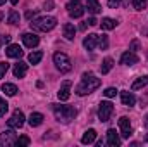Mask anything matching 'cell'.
I'll list each match as a JSON object with an SVG mask.
<instances>
[{
  "label": "cell",
  "instance_id": "cell-3",
  "mask_svg": "<svg viewBox=\"0 0 148 147\" xmlns=\"http://www.w3.org/2000/svg\"><path fill=\"white\" fill-rule=\"evenodd\" d=\"M53 114H55V118L59 121L69 123V121H73L74 118H76L77 111L74 109V107H71V106H57V104H53Z\"/></svg>",
  "mask_w": 148,
  "mask_h": 147
},
{
  "label": "cell",
  "instance_id": "cell-22",
  "mask_svg": "<svg viewBox=\"0 0 148 147\" xmlns=\"http://www.w3.org/2000/svg\"><path fill=\"white\" fill-rule=\"evenodd\" d=\"M84 9H88V12H91V14H98L102 10V5L97 0H88V3H86Z\"/></svg>",
  "mask_w": 148,
  "mask_h": 147
},
{
  "label": "cell",
  "instance_id": "cell-11",
  "mask_svg": "<svg viewBox=\"0 0 148 147\" xmlns=\"http://www.w3.org/2000/svg\"><path fill=\"white\" fill-rule=\"evenodd\" d=\"M119 128H121V135L124 139H129V135H131V121H129V118L122 116L119 119Z\"/></svg>",
  "mask_w": 148,
  "mask_h": 147
},
{
  "label": "cell",
  "instance_id": "cell-40",
  "mask_svg": "<svg viewBox=\"0 0 148 147\" xmlns=\"http://www.w3.org/2000/svg\"><path fill=\"white\" fill-rule=\"evenodd\" d=\"M143 125H145V128H148V114L145 116V121H143Z\"/></svg>",
  "mask_w": 148,
  "mask_h": 147
},
{
  "label": "cell",
  "instance_id": "cell-1",
  "mask_svg": "<svg viewBox=\"0 0 148 147\" xmlns=\"http://www.w3.org/2000/svg\"><path fill=\"white\" fill-rule=\"evenodd\" d=\"M100 78H97L93 73H84L81 76V83L76 87V94L79 95V97H83V95H88V94H91V92H95L98 87H100Z\"/></svg>",
  "mask_w": 148,
  "mask_h": 147
},
{
  "label": "cell",
  "instance_id": "cell-4",
  "mask_svg": "<svg viewBox=\"0 0 148 147\" xmlns=\"http://www.w3.org/2000/svg\"><path fill=\"white\" fill-rule=\"evenodd\" d=\"M53 64H55V68H57L60 73H69V71L73 69L71 59H69L67 54H64V52H55V54H53Z\"/></svg>",
  "mask_w": 148,
  "mask_h": 147
},
{
  "label": "cell",
  "instance_id": "cell-34",
  "mask_svg": "<svg viewBox=\"0 0 148 147\" xmlns=\"http://www.w3.org/2000/svg\"><path fill=\"white\" fill-rule=\"evenodd\" d=\"M138 49H140V42H138V40H133V42L129 43V50H131V52H138Z\"/></svg>",
  "mask_w": 148,
  "mask_h": 147
},
{
  "label": "cell",
  "instance_id": "cell-31",
  "mask_svg": "<svg viewBox=\"0 0 148 147\" xmlns=\"http://www.w3.org/2000/svg\"><path fill=\"white\" fill-rule=\"evenodd\" d=\"M103 94H105V97L112 99V97H115V95H117V88H114V87H109V88H107Z\"/></svg>",
  "mask_w": 148,
  "mask_h": 147
},
{
  "label": "cell",
  "instance_id": "cell-6",
  "mask_svg": "<svg viewBox=\"0 0 148 147\" xmlns=\"http://www.w3.org/2000/svg\"><path fill=\"white\" fill-rule=\"evenodd\" d=\"M67 14L71 16V17H74V19H77V17H81L83 14H84V7L77 2V0H73V2H69L67 3Z\"/></svg>",
  "mask_w": 148,
  "mask_h": 147
},
{
  "label": "cell",
  "instance_id": "cell-12",
  "mask_svg": "<svg viewBox=\"0 0 148 147\" xmlns=\"http://www.w3.org/2000/svg\"><path fill=\"white\" fill-rule=\"evenodd\" d=\"M5 54L7 57H12V59H21L23 57V49L16 43H10L7 49H5Z\"/></svg>",
  "mask_w": 148,
  "mask_h": 147
},
{
  "label": "cell",
  "instance_id": "cell-15",
  "mask_svg": "<svg viewBox=\"0 0 148 147\" xmlns=\"http://www.w3.org/2000/svg\"><path fill=\"white\" fill-rule=\"evenodd\" d=\"M107 144H109L110 147H119L121 146V137L115 133L114 128H110V130L107 132Z\"/></svg>",
  "mask_w": 148,
  "mask_h": 147
},
{
  "label": "cell",
  "instance_id": "cell-44",
  "mask_svg": "<svg viewBox=\"0 0 148 147\" xmlns=\"http://www.w3.org/2000/svg\"><path fill=\"white\" fill-rule=\"evenodd\" d=\"M145 142H148V135H147V137H145Z\"/></svg>",
  "mask_w": 148,
  "mask_h": 147
},
{
  "label": "cell",
  "instance_id": "cell-24",
  "mask_svg": "<svg viewBox=\"0 0 148 147\" xmlns=\"http://www.w3.org/2000/svg\"><path fill=\"white\" fill-rule=\"evenodd\" d=\"M148 85V74L147 76H141V78H138L134 83H133V90H140V88H143V87H147Z\"/></svg>",
  "mask_w": 148,
  "mask_h": 147
},
{
  "label": "cell",
  "instance_id": "cell-37",
  "mask_svg": "<svg viewBox=\"0 0 148 147\" xmlns=\"http://www.w3.org/2000/svg\"><path fill=\"white\" fill-rule=\"evenodd\" d=\"M86 23H88V24H90V26H97V24H98V21H97V19H95V17H90V19H88V21H86Z\"/></svg>",
  "mask_w": 148,
  "mask_h": 147
},
{
  "label": "cell",
  "instance_id": "cell-36",
  "mask_svg": "<svg viewBox=\"0 0 148 147\" xmlns=\"http://www.w3.org/2000/svg\"><path fill=\"white\" fill-rule=\"evenodd\" d=\"M53 5H55V3H53V0H47V2H45V9H47V10H52V9H53Z\"/></svg>",
  "mask_w": 148,
  "mask_h": 147
},
{
  "label": "cell",
  "instance_id": "cell-23",
  "mask_svg": "<svg viewBox=\"0 0 148 147\" xmlns=\"http://www.w3.org/2000/svg\"><path fill=\"white\" fill-rule=\"evenodd\" d=\"M100 24H102V30H107L109 31V30H114L117 26V21H114L112 17H103Z\"/></svg>",
  "mask_w": 148,
  "mask_h": 147
},
{
  "label": "cell",
  "instance_id": "cell-29",
  "mask_svg": "<svg viewBox=\"0 0 148 147\" xmlns=\"http://www.w3.org/2000/svg\"><path fill=\"white\" fill-rule=\"evenodd\" d=\"M147 3H148V0H134V2H133V5H134L136 10H143V9L147 7Z\"/></svg>",
  "mask_w": 148,
  "mask_h": 147
},
{
  "label": "cell",
  "instance_id": "cell-9",
  "mask_svg": "<svg viewBox=\"0 0 148 147\" xmlns=\"http://www.w3.org/2000/svg\"><path fill=\"white\" fill-rule=\"evenodd\" d=\"M16 140H17V137H16V133L12 130H5L0 135V146H14Z\"/></svg>",
  "mask_w": 148,
  "mask_h": 147
},
{
  "label": "cell",
  "instance_id": "cell-21",
  "mask_svg": "<svg viewBox=\"0 0 148 147\" xmlns=\"http://www.w3.org/2000/svg\"><path fill=\"white\" fill-rule=\"evenodd\" d=\"M2 92H3L5 95H9V97H14V95L17 94V87L12 85V83H3V85H2Z\"/></svg>",
  "mask_w": 148,
  "mask_h": 147
},
{
  "label": "cell",
  "instance_id": "cell-41",
  "mask_svg": "<svg viewBox=\"0 0 148 147\" xmlns=\"http://www.w3.org/2000/svg\"><path fill=\"white\" fill-rule=\"evenodd\" d=\"M17 2H19V0H10V3H12V5H16Z\"/></svg>",
  "mask_w": 148,
  "mask_h": 147
},
{
  "label": "cell",
  "instance_id": "cell-5",
  "mask_svg": "<svg viewBox=\"0 0 148 147\" xmlns=\"http://www.w3.org/2000/svg\"><path fill=\"white\" fill-rule=\"evenodd\" d=\"M112 112H114L112 102H109V101H102L100 106H98V118H100V121H109L110 116H112Z\"/></svg>",
  "mask_w": 148,
  "mask_h": 147
},
{
  "label": "cell",
  "instance_id": "cell-43",
  "mask_svg": "<svg viewBox=\"0 0 148 147\" xmlns=\"http://www.w3.org/2000/svg\"><path fill=\"white\" fill-rule=\"evenodd\" d=\"M2 3H5V0H0V5H2Z\"/></svg>",
  "mask_w": 148,
  "mask_h": 147
},
{
  "label": "cell",
  "instance_id": "cell-13",
  "mask_svg": "<svg viewBox=\"0 0 148 147\" xmlns=\"http://www.w3.org/2000/svg\"><path fill=\"white\" fill-rule=\"evenodd\" d=\"M23 42H24V45H26L28 49H35L38 43H40V38H38V35H35V33H24V35H23Z\"/></svg>",
  "mask_w": 148,
  "mask_h": 147
},
{
  "label": "cell",
  "instance_id": "cell-35",
  "mask_svg": "<svg viewBox=\"0 0 148 147\" xmlns=\"http://www.w3.org/2000/svg\"><path fill=\"white\" fill-rule=\"evenodd\" d=\"M107 5H109L110 9H117V7L121 5V0H109V2H107Z\"/></svg>",
  "mask_w": 148,
  "mask_h": 147
},
{
  "label": "cell",
  "instance_id": "cell-39",
  "mask_svg": "<svg viewBox=\"0 0 148 147\" xmlns=\"http://www.w3.org/2000/svg\"><path fill=\"white\" fill-rule=\"evenodd\" d=\"M2 42H3V43H10V37H7V35L2 37Z\"/></svg>",
  "mask_w": 148,
  "mask_h": 147
},
{
  "label": "cell",
  "instance_id": "cell-2",
  "mask_svg": "<svg viewBox=\"0 0 148 147\" xmlns=\"http://www.w3.org/2000/svg\"><path fill=\"white\" fill-rule=\"evenodd\" d=\"M29 24H31V28L36 30V31H52V30L57 26V19L52 17V16H43V17L33 19Z\"/></svg>",
  "mask_w": 148,
  "mask_h": 147
},
{
  "label": "cell",
  "instance_id": "cell-18",
  "mask_svg": "<svg viewBox=\"0 0 148 147\" xmlns=\"http://www.w3.org/2000/svg\"><path fill=\"white\" fill-rule=\"evenodd\" d=\"M95 139H97V132H95L93 128H90V130H86V132H84V135L81 137V142L86 146V144H93V142H95Z\"/></svg>",
  "mask_w": 148,
  "mask_h": 147
},
{
  "label": "cell",
  "instance_id": "cell-14",
  "mask_svg": "<svg viewBox=\"0 0 148 147\" xmlns=\"http://www.w3.org/2000/svg\"><path fill=\"white\" fill-rule=\"evenodd\" d=\"M83 45H84V49L86 50H95V47L98 45V35H88V37L83 40Z\"/></svg>",
  "mask_w": 148,
  "mask_h": 147
},
{
  "label": "cell",
  "instance_id": "cell-20",
  "mask_svg": "<svg viewBox=\"0 0 148 147\" xmlns=\"http://www.w3.org/2000/svg\"><path fill=\"white\" fill-rule=\"evenodd\" d=\"M62 31H64V37L67 38V40H74V35H76V28H74V24L66 23V24L62 26Z\"/></svg>",
  "mask_w": 148,
  "mask_h": 147
},
{
  "label": "cell",
  "instance_id": "cell-26",
  "mask_svg": "<svg viewBox=\"0 0 148 147\" xmlns=\"http://www.w3.org/2000/svg\"><path fill=\"white\" fill-rule=\"evenodd\" d=\"M19 21H21L19 12H17V10H10V12H9V17H7V23H10V24H19Z\"/></svg>",
  "mask_w": 148,
  "mask_h": 147
},
{
  "label": "cell",
  "instance_id": "cell-32",
  "mask_svg": "<svg viewBox=\"0 0 148 147\" xmlns=\"http://www.w3.org/2000/svg\"><path fill=\"white\" fill-rule=\"evenodd\" d=\"M7 109H9V104H7L3 99H0V116H3V114L7 112Z\"/></svg>",
  "mask_w": 148,
  "mask_h": 147
},
{
  "label": "cell",
  "instance_id": "cell-42",
  "mask_svg": "<svg viewBox=\"0 0 148 147\" xmlns=\"http://www.w3.org/2000/svg\"><path fill=\"white\" fill-rule=\"evenodd\" d=\"M143 33H145V35H148V28H147V30H143Z\"/></svg>",
  "mask_w": 148,
  "mask_h": 147
},
{
  "label": "cell",
  "instance_id": "cell-27",
  "mask_svg": "<svg viewBox=\"0 0 148 147\" xmlns=\"http://www.w3.org/2000/svg\"><path fill=\"white\" fill-rule=\"evenodd\" d=\"M41 57H43V52L36 50V52H31V54H29L28 61H29V64H38V62L41 61Z\"/></svg>",
  "mask_w": 148,
  "mask_h": 147
},
{
  "label": "cell",
  "instance_id": "cell-28",
  "mask_svg": "<svg viewBox=\"0 0 148 147\" xmlns=\"http://www.w3.org/2000/svg\"><path fill=\"white\" fill-rule=\"evenodd\" d=\"M98 47H100L102 50H105V49L109 47V38H107V35H102V37H98Z\"/></svg>",
  "mask_w": 148,
  "mask_h": 147
},
{
  "label": "cell",
  "instance_id": "cell-10",
  "mask_svg": "<svg viewBox=\"0 0 148 147\" xmlns=\"http://www.w3.org/2000/svg\"><path fill=\"white\" fill-rule=\"evenodd\" d=\"M71 81L69 80H66L62 85H60V88H59V92H57V95H59V99L60 101H69V97H71Z\"/></svg>",
  "mask_w": 148,
  "mask_h": 147
},
{
  "label": "cell",
  "instance_id": "cell-33",
  "mask_svg": "<svg viewBox=\"0 0 148 147\" xmlns=\"http://www.w3.org/2000/svg\"><path fill=\"white\" fill-rule=\"evenodd\" d=\"M7 71H9V64L7 62H0V78H3Z\"/></svg>",
  "mask_w": 148,
  "mask_h": 147
},
{
  "label": "cell",
  "instance_id": "cell-19",
  "mask_svg": "<svg viewBox=\"0 0 148 147\" xmlns=\"http://www.w3.org/2000/svg\"><path fill=\"white\" fill-rule=\"evenodd\" d=\"M43 114L41 112H31V116H29V119H28V123L35 128V126H40L41 123H43Z\"/></svg>",
  "mask_w": 148,
  "mask_h": 147
},
{
  "label": "cell",
  "instance_id": "cell-17",
  "mask_svg": "<svg viewBox=\"0 0 148 147\" xmlns=\"http://www.w3.org/2000/svg\"><path fill=\"white\" fill-rule=\"evenodd\" d=\"M28 73V64L26 62H17V64H14V76L16 78H24Z\"/></svg>",
  "mask_w": 148,
  "mask_h": 147
},
{
  "label": "cell",
  "instance_id": "cell-8",
  "mask_svg": "<svg viewBox=\"0 0 148 147\" xmlns=\"http://www.w3.org/2000/svg\"><path fill=\"white\" fill-rule=\"evenodd\" d=\"M138 61H140V57L136 55V52H131V50L124 52V54H122V57H121V64H124V66L138 64Z\"/></svg>",
  "mask_w": 148,
  "mask_h": 147
},
{
  "label": "cell",
  "instance_id": "cell-7",
  "mask_svg": "<svg viewBox=\"0 0 148 147\" xmlns=\"http://www.w3.org/2000/svg\"><path fill=\"white\" fill-rule=\"evenodd\" d=\"M7 125H9L10 128H21V126L24 125V114L19 109L14 111V114L10 116V119H7Z\"/></svg>",
  "mask_w": 148,
  "mask_h": 147
},
{
  "label": "cell",
  "instance_id": "cell-38",
  "mask_svg": "<svg viewBox=\"0 0 148 147\" xmlns=\"http://www.w3.org/2000/svg\"><path fill=\"white\" fill-rule=\"evenodd\" d=\"M33 16H36V10H33V12H31V10H29V12H28V14H26V17H28V19H31V17H33Z\"/></svg>",
  "mask_w": 148,
  "mask_h": 147
},
{
  "label": "cell",
  "instance_id": "cell-30",
  "mask_svg": "<svg viewBox=\"0 0 148 147\" xmlns=\"http://www.w3.org/2000/svg\"><path fill=\"white\" fill-rule=\"evenodd\" d=\"M29 137H26V135H23V137H19L17 140H16V144L14 146H29Z\"/></svg>",
  "mask_w": 148,
  "mask_h": 147
},
{
  "label": "cell",
  "instance_id": "cell-16",
  "mask_svg": "<svg viewBox=\"0 0 148 147\" xmlns=\"http://www.w3.org/2000/svg\"><path fill=\"white\" fill-rule=\"evenodd\" d=\"M121 101H122V104L127 106V107H131V106L136 104V97H134L133 92H121Z\"/></svg>",
  "mask_w": 148,
  "mask_h": 147
},
{
  "label": "cell",
  "instance_id": "cell-25",
  "mask_svg": "<svg viewBox=\"0 0 148 147\" xmlns=\"http://www.w3.org/2000/svg\"><path fill=\"white\" fill-rule=\"evenodd\" d=\"M112 66H114V61H112L110 57H105L103 62H102V68H100L102 69V74H107L112 69Z\"/></svg>",
  "mask_w": 148,
  "mask_h": 147
}]
</instances>
